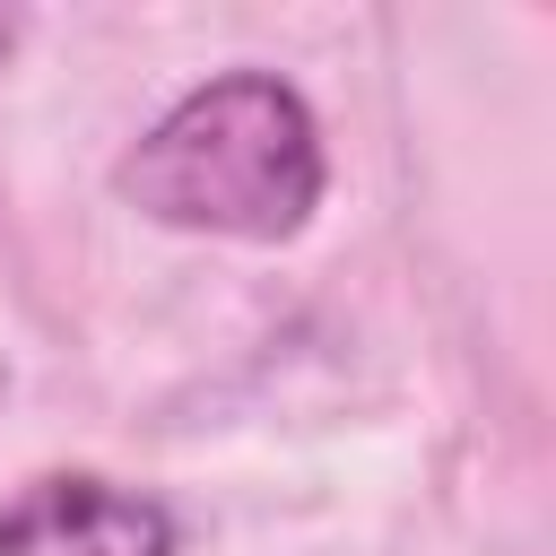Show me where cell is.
<instances>
[{
  "instance_id": "obj_1",
  "label": "cell",
  "mask_w": 556,
  "mask_h": 556,
  "mask_svg": "<svg viewBox=\"0 0 556 556\" xmlns=\"http://www.w3.org/2000/svg\"><path fill=\"white\" fill-rule=\"evenodd\" d=\"M113 191L174 235L295 243L330 191L321 113L278 70H217L182 87L113 165Z\"/></svg>"
},
{
  "instance_id": "obj_2",
  "label": "cell",
  "mask_w": 556,
  "mask_h": 556,
  "mask_svg": "<svg viewBox=\"0 0 556 556\" xmlns=\"http://www.w3.org/2000/svg\"><path fill=\"white\" fill-rule=\"evenodd\" d=\"M0 556H182V521L148 486L52 469L0 504Z\"/></svg>"
},
{
  "instance_id": "obj_3",
  "label": "cell",
  "mask_w": 556,
  "mask_h": 556,
  "mask_svg": "<svg viewBox=\"0 0 556 556\" xmlns=\"http://www.w3.org/2000/svg\"><path fill=\"white\" fill-rule=\"evenodd\" d=\"M9 43H17V17H0V52H9Z\"/></svg>"
}]
</instances>
